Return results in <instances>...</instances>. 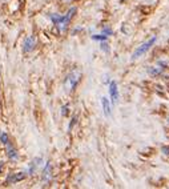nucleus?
<instances>
[{"instance_id": "nucleus-5", "label": "nucleus", "mask_w": 169, "mask_h": 189, "mask_svg": "<svg viewBox=\"0 0 169 189\" xmlns=\"http://www.w3.org/2000/svg\"><path fill=\"white\" fill-rule=\"evenodd\" d=\"M35 44H36V40H35L33 36H28V38L24 40V44H23V49H24V52H31L32 49H33Z\"/></svg>"}, {"instance_id": "nucleus-1", "label": "nucleus", "mask_w": 169, "mask_h": 189, "mask_svg": "<svg viewBox=\"0 0 169 189\" xmlns=\"http://www.w3.org/2000/svg\"><path fill=\"white\" fill-rule=\"evenodd\" d=\"M154 43H156V36H153V38L149 39L148 41H145L144 44H141L140 47H137V49L133 52V55H132V59H138L140 56H143L145 52H148V51L150 49V47H152Z\"/></svg>"}, {"instance_id": "nucleus-4", "label": "nucleus", "mask_w": 169, "mask_h": 189, "mask_svg": "<svg viewBox=\"0 0 169 189\" xmlns=\"http://www.w3.org/2000/svg\"><path fill=\"white\" fill-rule=\"evenodd\" d=\"M109 97H111V101H112L113 104H117L119 103V88H117V83L115 80L109 83Z\"/></svg>"}, {"instance_id": "nucleus-16", "label": "nucleus", "mask_w": 169, "mask_h": 189, "mask_svg": "<svg viewBox=\"0 0 169 189\" xmlns=\"http://www.w3.org/2000/svg\"><path fill=\"white\" fill-rule=\"evenodd\" d=\"M61 110H63V115H64V116H67V115H68V107H67V105L61 108Z\"/></svg>"}, {"instance_id": "nucleus-11", "label": "nucleus", "mask_w": 169, "mask_h": 189, "mask_svg": "<svg viewBox=\"0 0 169 189\" xmlns=\"http://www.w3.org/2000/svg\"><path fill=\"white\" fill-rule=\"evenodd\" d=\"M0 140H1V142H3V144H8V136H7V133L6 132H0Z\"/></svg>"}, {"instance_id": "nucleus-7", "label": "nucleus", "mask_w": 169, "mask_h": 189, "mask_svg": "<svg viewBox=\"0 0 169 189\" xmlns=\"http://www.w3.org/2000/svg\"><path fill=\"white\" fill-rule=\"evenodd\" d=\"M25 179V173L20 172V173H15V174H11L8 179H7V183L8 184H15V183H19L22 180Z\"/></svg>"}, {"instance_id": "nucleus-15", "label": "nucleus", "mask_w": 169, "mask_h": 189, "mask_svg": "<svg viewBox=\"0 0 169 189\" xmlns=\"http://www.w3.org/2000/svg\"><path fill=\"white\" fill-rule=\"evenodd\" d=\"M76 120H77V116H75V117H73V119H72V123L69 124V129H72V126H73V125H75V123H76Z\"/></svg>"}, {"instance_id": "nucleus-10", "label": "nucleus", "mask_w": 169, "mask_h": 189, "mask_svg": "<svg viewBox=\"0 0 169 189\" xmlns=\"http://www.w3.org/2000/svg\"><path fill=\"white\" fill-rule=\"evenodd\" d=\"M164 68H160V67H152V68H149V73L152 76H156V75H160V73L163 72Z\"/></svg>"}, {"instance_id": "nucleus-14", "label": "nucleus", "mask_w": 169, "mask_h": 189, "mask_svg": "<svg viewBox=\"0 0 169 189\" xmlns=\"http://www.w3.org/2000/svg\"><path fill=\"white\" fill-rule=\"evenodd\" d=\"M101 49H104L105 52H108V51H109V45L106 44V43H101Z\"/></svg>"}, {"instance_id": "nucleus-13", "label": "nucleus", "mask_w": 169, "mask_h": 189, "mask_svg": "<svg viewBox=\"0 0 169 189\" xmlns=\"http://www.w3.org/2000/svg\"><path fill=\"white\" fill-rule=\"evenodd\" d=\"M103 33H104V35L108 36V35H111V33H112V29H111L109 27H105V28L103 29Z\"/></svg>"}, {"instance_id": "nucleus-2", "label": "nucleus", "mask_w": 169, "mask_h": 189, "mask_svg": "<svg viewBox=\"0 0 169 189\" xmlns=\"http://www.w3.org/2000/svg\"><path fill=\"white\" fill-rule=\"evenodd\" d=\"M80 73L79 72H72L69 73L68 76H67L65 79V87L68 91H73V89L76 88V85L79 84V81H80Z\"/></svg>"}, {"instance_id": "nucleus-12", "label": "nucleus", "mask_w": 169, "mask_h": 189, "mask_svg": "<svg viewBox=\"0 0 169 189\" xmlns=\"http://www.w3.org/2000/svg\"><path fill=\"white\" fill-rule=\"evenodd\" d=\"M106 38H108V36L106 35H93L92 36V39H93V40H99V41H106Z\"/></svg>"}, {"instance_id": "nucleus-8", "label": "nucleus", "mask_w": 169, "mask_h": 189, "mask_svg": "<svg viewBox=\"0 0 169 189\" xmlns=\"http://www.w3.org/2000/svg\"><path fill=\"white\" fill-rule=\"evenodd\" d=\"M7 154H8V157L12 158V160H16V158L19 157V156H17V152H16V149L13 148L10 142L7 144Z\"/></svg>"}, {"instance_id": "nucleus-9", "label": "nucleus", "mask_w": 169, "mask_h": 189, "mask_svg": "<svg viewBox=\"0 0 169 189\" xmlns=\"http://www.w3.org/2000/svg\"><path fill=\"white\" fill-rule=\"evenodd\" d=\"M40 163H41V158L40 157H38V158H35L33 161L31 163V167H29V170H28V173L29 174H32L35 172V170L38 169V167L40 165Z\"/></svg>"}, {"instance_id": "nucleus-6", "label": "nucleus", "mask_w": 169, "mask_h": 189, "mask_svg": "<svg viewBox=\"0 0 169 189\" xmlns=\"http://www.w3.org/2000/svg\"><path fill=\"white\" fill-rule=\"evenodd\" d=\"M101 107H103V110H104V115L106 117L111 116V110H112V107H111V101L108 100L106 97H103L101 99Z\"/></svg>"}, {"instance_id": "nucleus-3", "label": "nucleus", "mask_w": 169, "mask_h": 189, "mask_svg": "<svg viewBox=\"0 0 169 189\" xmlns=\"http://www.w3.org/2000/svg\"><path fill=\"white\" fill-rule=\"evenodd\" d=\"M76 11H77V10H76L75 7H72V8H71V10H69L68 12H67V15H65V16H63V19H61V20H60V22L56 24V25H57V28H59L60 31H64V29L67 28V25L69 24L71 19H72L73 15L76 13Z\"/></svg>"}, {"instance_id": "nucleus-18", "label": "nucleus", "mask_w": 169, "mask_h": 189, "mask_svg": "<svg viewBox=\"0 0 169 189\" xmlns=\"http://www.w3.org/2000/svg\"><path fill=\"white\" fill-rule=\"evenodd\" d=\"M1 168H3V163H0V170H1Z\"/></svg>"}, {"instance_id": "nucleus-17", "label": "nucleus", "mask_w": 169, "mask_h": 189, "mask_svg": "<svg viewBox=\"0 0 169 189\" xmlns=\"http://www.w3.org/2000/svg\"><path fill=\"white\" fill-rule=\"evenodd\" d=\"M161 151H163L165 154H169V147H163V149H161Z\"/></svg>"}]
</instances>
